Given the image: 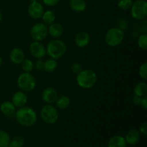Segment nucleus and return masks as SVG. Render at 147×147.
<instances>
[{
  "instance_id": "16",
  "label": "nucleus",
  "mask_w": 147,
  "mask_h": 147,
  "mask_svg": "<svg viewBox=\"0 0 147 147\" xmlns=\"http://www.w3.org/2000/svg\"><path fill=\"white\" fill-rule=\"evenodd\" d=\"M126 144L129 145H135L139 142L140 139V132L137 129H130L126 133L124 137Z\"/></svg>"
},
{
  "instance_id": "23",
  "label": "nucleus",
  "mask_w": 147,
  "mask_h": 147,
  "mask_svg": "<svg viewBox=\"0 0 147 147\" xmlns=\"http://www.w3.org/2000/svg\"><path fill=\"white\" fill-rule=\"evenodd\" d=\"M57 60L50 58L48 60H45L44 63V68L43 70H45L47 73H52L56 70L57 67V63L56 61Z\"/></svg>"
},
{
  "instance_id": "31",
  "label": "nucleus",
  "mask_w": 147,
  "mask_h": 147,
  "mask_svg": "<svg viewBox=\"0 0 147 147\" xmlns=\"http://www.w3.org/2000/svg\"><path fill=\"white\" fill-rule=\"evenodd\" d=\"M70 69H71L72 73L76 75H78L83 70V67H82L81 64H80L79 63H74L71 65Z\"/></svg>"
},
{
  "instance_id": "36",
  "label": "nucleus",
  "mask_w": 147,
  "mask_h": 147,
  "mask_svg": "<svg viewBox=\"0 0 147 147\" xmlns=\"http://www.w3.org/2000/svg\"><path fill=\"white\" fill-rule=\"evenodd\" d=\"M140 106H142V107L143 108L144 110H146L147 109V97L146 96L142 98Z\"/></svg>"
},
{
  "instance_id": "1",
  "label": "nucleus",
  "mask_w": 147,
  "mask_h": 147,
  "mask_svg": "<svg viewBox=\"0 0 147 147\" xmlns=\"http://www.w3.org/2000/svg\"><path fill=\"white\" fill-rule=\"evenodd\" d=\"M15 118L20 125L24 127L34 126L37 120V116L34 109L29 106L18 108L15 111Z\"/></svg>"
},
{
  "instance_id": "15",
  "label": "nucleus",
  "mask_w": 147,
  "mask_h": 147,
  "mask_svg": "<svg viewBox=\"0 0 147 147\" xmlns=\"http://www.w3.org/2000/svg\"><path fill=\"white\" fill-rule=\"evenodd\" d=\"M47 28H48V34L54 38H58L61 37L64 32L63 25L60 23L55 22L50 24Z\"/></svg>"
},
{
  "instance_id": "33",
  "label": "nucleus",
  "mask_w": 147,
  "mask_h": 147,
  "mask_svg": "<svg viewBox=\"0 0 147 147\" xmlns=\"http://www.w3.org/2000/svg\"><path fill=\"white\" fill-rule=\"evenodd\" d=\"M44 4L49 7H54L59 3L60 0H42Z\"/></svg>"
},
{
  "instance_id": "25",
  "label": "nucleus",
  "mask_w": 147,
  "mask_h": 147,
  "mask_svg": "<svg viewBox=\"0 0 147 147\" xmlns=\"http://www.w3.org/2000/svg\"><path fill=\"white\" fill-rule=\"evenodd\" d=\"M10 136L5 131L0 130V147H7L10 142Z\"/></svg>"
},
{
  "instance_id": "19",
  "label": "nucleus",
  "mask_w": 147,
  "mask_h": 147,
  "mask_svg": "<svg viewBox=\"0 0 147 147\" xmlns=\"http://www.w3.org/2000/svg\"><path fill=\"white\" fill-rule=\"evenodd\" d=\"M69 5L70 9L76 12H82L86 9L87 7L85 0H70Z\"/></svg>"
},
{
  "instance_id": "18",
  "label": "nucleus",
  "mask_w": 147,
  "mask_h": 147,
  "mask_svg": "<svg viewBox=\"0 0 147 147\" xmlns=\"http://www.w3.org/2000/svg\"><path fill=\"white\" fill-rule=\"evenodd\" d=\"M124 137L120 135H115L110 138L108 142V147H126Z\"/></svg>"
},
{
  "instance_id": "21",
  "label": "nucleus",
  "mask_w": 147,
  "mask_h": 147,
  "mask_svg": "<svg viewBox=\"0 0 147 147\" xmlns=\"http://www.w3.org/2000/svg\"><path fill=\"white\" fill-rule=\"evenodd\" d=\"M42 19L43 23L46 25H50L52 23L55 22V14L51 10H47L44 11L42 16L41 17Z\"/></svg>"
},
{
  "instance_id": "9",
  "label": "nucleus",
  "mask_w": 147,
  "mask_h": 147,
  "mask_svg": "<svg viewBox=\"0 0 147 147\" xmlns=\"http://www.w3.org/2000/svg\"><path fill=\"white\" fill-rule=\"evenodd\" d=\"M30 53L34 58H43L46 55V47L41 42L34 41L30 45Z\"/></svg>"
},
{
  "instance_id": "14",
  "label": "nucleus",
  "mask_w": 147,
  "mask_h": 147,
  "mask_svg": "<svg viewBox=\"0 0 147 147\" xmlns=\"http://www.w3.org/2000/svg\"><path fill=\"white\" fill-rule=\"evenodd\" d=\"M24 53L21 48L14 47L10 51L9 58L10 60L15 65H20L24 60Z\"/></svg>"
},
{
  "instance_id": "35",
  "label": "nucleus",
  "mask_w": 147,
  "mask_h": 147,
  "mask_svg": "<svg viewBox=\"0 0 147 147\" xmlns=\"http://www.w3.org/2000/svg\"><path fill=\"white\" fill-rule=\"evenodd\" d=\"M142 98L140 96H138L134 95V96L132 98V101H133V103L136 106H140L141 105V100H142Z\"/></svg>"
},
{
  "instance_id": "8",
  "label": "nucleus",
  "mask_w": 147,
  "mask_h": 147,
  "mask_svg": "<svg viewBox=\"0 0 147 147\" xmlns=\"http://www.w3.org/2000/svg\"><path fill=\"white\" fill-rule=\"evenodd\" d=\"M30 37L34 41L42 42L48 35V28L44 23H37L30 29Z\"/></svg>"
},
{
  "instance_id": "13",
  "label": "nucleus",
  "mask_w": 147,
  "mask_h": 147,
  "mask_svg": "<svg viewBox=\"0 0 147 147\" xmlns=\"http://www.w3.org/2000/svg\"><path fill=\"white\" fill-rule=\"evenodd\" d=\"M90 40V35L87 32H79L75 37V43L80 48H83L88 46Z\"/></svg>"
},
{
  "instance_id": "11",
  "label": "nucleus",
  "mask_w": 147,
  "mask_h": 147,
  "mask_svg": "<svg viewBox=\"0 0 147 147\" xmlns=\"http://www.w3.org/2000/svg\"><path fill=\"white\" fill-rule=\"evenodd\" d=\"M58 97L57 90L51 87L46 88L42 93V99L47 104H53Z\"/></svg>"
},
{
  "instance_id": "22",
  "label": "nucleus",
  "mask_w": 147,
  "mask_h": 147,
  "mask_svg": "<svg viewBox=\"0 0 147 147\" xmlns=\"http://www.w3.org/2000/svg\"><path fill=\"white\" fill-rule=\"evenodd\" d=\"M134 95L140 97H144L146 96L147 93V84L145 82H140L138 83L134 90Z\"/></svg>"
},
{
  "instance_id": "2",
  "label": "nucleus",
  "mask_w": 147,
  "mask_h": 147,
  "mask_svg": "<svg viewBox=\"0 0 147 147\" xmlns=\"http://www.w3.org/2000/svg\"><path fill=\"white\" fill-rule=\"evenodd\" d=\"M67 51V45L63 40L55 39L49 42L46 47V54L50 58L57 60L63 57Z\"/></svg>"
},
{
  "instance_id": "17",
  "label": "nucleus",
  "mask_w": 147,
  "mask_h": 147,
  "mask_svg": "<svg viewBox=\"0 0 147 147\" xmlns=\"http://www.w3.org/2000/svg\"><path fill=\"white\" fill-rule=\"evenodd\" d=\"M0 111L4 116H11L15 113L16 107L11 101L6 100L0 105Z\"/></svg>"
},
{
  "instance_id": "28",
  "label": "nucleus",
  "mask_w": 147,
  "mask_h": 147,
  "mask_svg": "<svg viewBox=\"0 0 147 147\" xmlns=\"http://www.w3.org/2000/svg\"><path fill=\"white\" fill-rule=\"evenodd\" d=\"M132 4V0H119L118 7L121 10H129L131 7Z\"/></svg>"
},
{
  "instance_id": "29",
  "label": "nucleus",
  "mask_w": 147,
  "mask_h": 147,
  "mask_svg": "<svg viewBox=\"0 0 147 147\" xmlns=\"http://www.w3.org/2000/svg\"><path fill=\"white\" fill-rule=\"evenodd\" d=\"M139 75L142 79L146 80L147 79V63L144 62L143 64L141 65L139 69Z\"/></svg>"
},
{
  "instance_id": "24",
  "label": "nucleus",
  "mask_w": 147,
  "mask_h": 147,
  "mask_svg": "<svg viewBox=\"0 0 147 147\" xmlns=\"http://www.w3.org/2000/svg\"><path fill=\"white\" fill-rule=\"evenodd\" d=\"M24 137L22 136H16L12 139H10L9 146L10 147H23L24 144Z\"/></svg>"
},
{
  "instance_id": "20",
  "label": "nucleus",
  "mask_w": 147,
  "mask_h": 147,
  "mask_svg": "<svg viewBox=\"0 0 147 147\" xmlns=\"http://www.w3.org/2000/svg\"><path fill=\"white\" fill-rule=\"evenodd\" d=\"M55 103L57 108L61 109V110H65L70 106V99L68 96L63 95V96H58Z\"/></svg>"
},
{
  "instance_id": "39",
  "label": "nucleus",
  "mask_w": 147,
  "mask_h": 147,
  "mask_svg": "<svg viewBox=\"0 0 147 147\" xmlns=\"http://www.w3.org/2000/svg\"><path fill=\"white\" fill-rule=\"evenodd\" d=\"M31 2H34V1H37V0H30Z\"/></svg>"
},
{
  "instance_id": "30",
  "label": "nucleus",
  "mask_w": 147,
  "mask_h": 147,
  "mask_svg": "<svg viewBox=\"0 0 147 147\" xmlns=\"http://www.w3.org/2000/svg\"><path fill=\"white\" fill-rule=\"evenodd\" d=\"M116 27H118L120 30H123V32L125 30H126L129 27V24H128V22L126 19L121 18L119 19L117 21V24H116Z\"/></svg>"
},
{
  "instance_id": "37",
  "label": "nucleus",
  "mask_w": 147,
  "mask_h": 147,
  "mask_svg": "<svg viewBox=\"0 0 147 147\" xmlns=\"http://www.w3.org/2000/svg\"><path fill=\"white\" fill-rule=\"evenodd\" d=\"M2 62H3L2 58H1V56H0V67H1V65H2Z\"/></svg>"
},
{
  "instance_id": "32",
  "label": "nucleus",
  "mask_w": 147,
  "mask_h": 147,
  "mask_svg": "<svg viewBox=\"0 0 147 147\" xmlns=\"http://www.w3.org/2000/svg\"><path fill=\"white\" fill-rule=\"evenodd\" d=\"M44 63L45 61L42 60V58H39L37 59L35 62V64L34 65L35 66L36 69L38 70H42L44 68Z\"/></svg>"
},
{
  "instance_id": "4",
  "label": "nucleus",
  "mask_w": 147,
  "mask_h": 147,
  "mask_svg": "<svg viewBox=\"0 0 147 147\" xmlns=\"http://www.w3.org/2000/svg\"><path fill=\"white\" fill-rule=\"evenodd\" d=\"M124 39V32L118 27L109 29L105 35L106 43L110 47H116L123 42Z\"/></svg>"
},
{
  "instance_id": "27",
  "label": "nucleus",
  "mask_w": 147,
  "mask_h": 147,
  "mask_svg": "<svg viewBox=\"0 0 147 147\" xmlns=\"http://www.w3.org/2000/svg\"><path fill=\"white\" fill-rule=\"evenodd\" d=\"M138 45L143 50L147 49V34L146 33L142 34L138 37Z\"/></svg>"
},
{
  "instance_id": "34",
  "label": "nucleus",
  "mask_w": 147,
  "mask_h": 147,
  "mask_svg": "<svg viewBox=\"0 0 147 147\" xmlns=\"http://www.w3.org/2000/svg\"><path fill=\"white\" fill-rule=\"evenodd\" d=\"M139 131H140V133H142V134L144 135V136H146L147 135V122H144L141 124L140 129H139Z\"/></svg>"
},
{
  "instance_id": "26",
  "label": "nucleus",
  "mask_w": 147,
  "mask_h": 147,
  "mask_svg": "<svg viewBox=\"0 0 147 147\" xmlns=\"http://www.w3.org/2000/svg\"><path fill=\"white\" fill-rule=\"evenodd\" d=\"M21 67L25 73H31L34 69V63L30 59H24L21 63Z\"/></svg>"
},
{
  "instance_id": "38",
  "label": "nucleus",
  "mask_w": 147,
  "mask_h": 147,
  "mask_svg": "<svg viewBox=\"0 0 147 147\" xmlns=\"http://www.w3.org/2000/svg\"><path fill=\"white\" fill-rule=\"evenodd\" d=\"M1 19H2V15H1V10H0V23H1Z\"/></svg>"
},
{
  "instance_id": "7",
  "label": "nucleus",
  "mask_w": 147,
  "mask_h": 147,
  "mask_svg": "<svg viewBox=\"0 0 147 147\" xmlns=\"http://www.w3.org/2000/svg\"><path fill=\"white\" fill-rule=\"evenodd\" d=\"M131 13L134 19L144 20L147 16V2L145 0H136L132 4Z\"/></svg>"
},
{
  "instance_id": "10",
  "label": "nucleus",
  "mask_w": 147,
  "mask_h": 147,
  "mask_svg": "<svg viewBox=\"0 0 147 147\" xmlns=\"http://www.w3.org/2000/svg\"><path fill=\"white\" fill-rule=\"evenodd\" d=\"M44 13V7L42 4H40L38 1L31 2L28 7V14L30 17L37 20L41 18Z\"/></svg>"
},
{
  "instance_id": "40",
  "label": "nucleus",
  "mask_w": 147,
  "mask_h": 147,
  "mask_svg": "<svg viewBox=\"0 0 147 147\" xmlns=\"http://www.w3.org/2000/svg\"><path fill=\"white\" fill-rule=\"evenodd\" d=\"M0 105H1V103H0Z\"/></svg>"
},
{
  "instance_id": "5",
  "label": "nucleus",
  "mask_w": 147,
  "mask_h": 147,
  "mask_svg": "<svg viewBox=\"0 0 147 147\" xmlns=\"http://www.w3.org/2000/svg\"><path fill=\"white\" fill-rule=\"evenodd\" d=\"M17 86L24 92L32 91L36 86V80L30 73H21L17 78Z\"/></svg>"
},
{
  "instance_id": "12",
  "label": "nucleus",
  "mask_w": 147,
  "mask_h": 147,
  "mask_svg": "<svg viewBox=\"0 0 147 147\" xmlns=\"http://www.w3.org/2000/svg\"><path fill=\"white\" fill-rule=\"evenodd\" d=\"M27 100H28L27 96L22 90L15 92L11 98V102L16 108H21L26 106Z\"/></svg>"
},
{
  "instance_id": "6",
  "label": "nucleus",
  "mask_w": 147,
  "mask_h": 147,
  "mask_svg": "<svg viewBox=\"0 0 147 147\" xmlns=\"http://www.w3.org/2000/svg\"><path fill=\"white\" fill-rule=\"evenodd\" d=\"M40 117L45 123L53 124L58 119V112L54 106L52 104H46L40 111Z\"/></svg>"
},
{
  "instance_id": "3",
  "label": "nucleus",
  "mask_w": 147,
  "mask_h": 147,
  "mask_svg": "<svg viewBox=\"0 0 147 147\" xmlns=\"http://www.w3.org/2000/svg\"><path fill=\"white\" fill-rule=\"evenodd\" d=\"M76 81L80 88L90 89L96 85L97 82V75L92 70H83L77 75Z\"/></svg>"
}]
</instances>
